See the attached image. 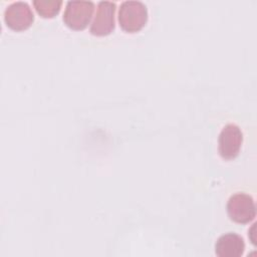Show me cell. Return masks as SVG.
Segmentation results:
<instances>
[{"label": "cell", "mask_w": 257, "mask_h": 257, "mask_svg": "<svg viewBox=\"0 0 257 257\" xmlns=\"http://www.w3.org/2000/svg\"><path fill=\"white\" fill-rule=\"evenodd\" d=\"M229 218L239 224H247L256 216V206L253 198L246 193L233 194L227 203Z\"/></svg>", "instance_id": "obj_2"}, {"label": "cell", "mask_w": 257, "mask_h": 257, "mask_svg": "<svg viewBox=\"0 0 257 257\" xmlns=\"http://www.w3.org/2000/svg\"><path fill=\"white\" fill-rule=\"evenodd\" d=\"M62 1L60 0H34L33 5L42 17L51 18L56 15L61 7Z\"/></svg>", "instance_id": "obj_8"}, {"label": "cell", "mask_w": 257, "mask_h": 257, "mask_svg": "<svg viewBox=\"0 0 257 257\" xmlns=\"http://www.w3.org/2000/svg\"><path fill=\"white\" fill-rule=\"evenodd\" d=\"M148 10L141 1H123L118 9V22L126 32L140 31L147 23Z\"/></svg>", "instance_id": "obj_1"}, {"label": "cell", "mask_w": 257, "mask_h": 257, "mask_svg": "<svg viewBox=\"0 0 257 257\" xmlns=\"http://www.w3.org/2000/svg\"><path fill=\"white\" fill-rule=\"evenodd\" d=\"M243 143L241 128L235 123L226 124L218 139V150L220 156L225 160H232L239 155Z\"/></svg>", "instance_id": "obj_4"}, {"label": "cell", "mask_w": 257, "mask_h": 257, "mask_svg": "<svg viewBox=\"0 0 257 257\" xmlns=\"http://www.w3.org/2000/svg\"><path fill=\"white\" fill-rule=\"evenodd\" d=\"M4 20L8 27L21 31L29 28L34 21L33 12L28 3L16 1L8 5L4 11Z\"/></svg>", "instance_id": "obj_5"}, {"label": "cell", "mask_w": 257, "mask_h": 257, "mask_svg": "<svg viewBox=\"0 0 257 257\" xmlns=\"http://www.w3.org/2000/svg\"><path fill=\"white\" fill-rule=\"evenodd\" d=\"M244 250L243 238L232 232L220 236L215 244V252L219 257H240Z\"/></svg>", "instance_id": "obj_7"}, {"label": "cell", "mask_w": 257, "mask_h": 257, "mask_svg": "<svg viewBox=\"0 0 257 257\" xmlns=\"http://www.w3.org/2000/svg\"><path fill=\"white\" fill-rule=\"evenodd\" d=\"M94 9L91 1H68L63 13V21L74 30H82L89 23Z\"/></svg>", "instance_id": "obj_3"}, {"label": "cell", "mask_w": 257, "mask_h": 257, "mask_svg": "<svg viewBox=\"0 0 257 257\" xmlns=\"http://www.w3.org/2000/svg\"><path fill=\"white\" fill-rule=\"evenodd\" d=\"M115 3L100 1L97 4L94 19L90 25V33L95 36L108 35L114 29Z\"/></svg>", "instance_id": "obj_6"}]
</instances>
